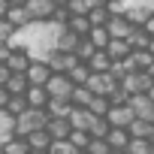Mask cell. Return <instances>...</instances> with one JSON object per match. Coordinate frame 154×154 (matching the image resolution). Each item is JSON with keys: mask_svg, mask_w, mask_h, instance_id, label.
Wrapping results in <instances>:
<instances>
[{"mask_svg": "<svg viewBox=\"0 0 154 154\" xmlns=\"http://www.w3.org/2000/svg\"><path fill=\"white\" fill-rule=\"evenodd\" d=\"M45 124H48V112L39 106H27L21 115H15V133L18 136H27L30 130H39Z\"/></svg>", "mask_w": 154, "mask_h": 154, "instance_id": "1", "label": "cell"}, {"mask_svg": "<svg viewBox=\"0 0 154 154\" xmlns=\"http://www.w3.org/2000/svg\"><path fill=\"white\" fill-rule=\"evenodd\" d=\"M45 88H48V97H66L69 100L75 82L69 79V72H51V79L45 82Z\"/></svg>", "mask_w": 154, "mask_h": 154, "instance_id": "2", "label": "cell"}, {"mask_svg": "<svg viewBox=\"0 0 154 154\" xmlns=\"http://www.w3.org/2000/svg\"><path fill=\"white\" fill-rule=\"evenodd\" d=\"M151 82H154V79H151L145 69H133V72H127L124 79H121V85L130 91V97H133V94H145V91L151 88Z\"/></svg>", "mask_w": 154, "mask_h": 154, "instance_id": "3", "label": "cell"}, {"mask_svg": "<svg viewBox=\"0 0 154 154\" xmlns=\"http://www.w3.org/2000/svg\"><path fill=\"white\" fill-rule=\"evenodd\" d=\"M106 118H109V124H112V127H130V124H133V118H136V112H133V106H130V103H115V106H109Z\"/></svg>", "mask_w": 154, "mask_h": 154, "instance_id": "4", "label": "cell"}, {"mask_svg": "<svg viewBox=\"0 0 154 154\" xmlns=\"http://www.w3.org/2000/svg\"><path fill=\"white\" fill-rule=\"evenodd\" d=\"M24 9H27V18L30 21H51L54 0H27Z\"/></svg>", "mask_w": 154, "mask_h": 154, "instance_id": "5", "label": "cell"}, {"mask_svg": "<svg viewBox=\"0 0 154 154\" xmlns=\"http://www.w3.org/2000/svg\"><path fill=\"white\" fill-rule=\"evenodd\" d=\"M27 79H30V85H45V82L51 79V66H48L45 57H33V60H30V66H27Z\"/></svg>", "mask_w": 154, "mask_h": 154, "instance_id": "6", "label": "cell"}, {"mask_svg": "<svg viewBox=\"0 0 154 154\" xmlns=\"http://www.w3.org/2000/svg\"><path fill=\"white\" fill-rule=\"evenodd\" d=\"M79 42H82V36L75 33L72 27H66V24H63V27L57 30V36H54V48H60V51H75Z\"/></svg>", "mask_w": 154, "mask_h": 154, "instance_id": "7", "label": "cell"}, {"mask_svg": "<svg viewBox=\"0 0 154 154\" xmlns=\"http://www.w3.org/2000/svg\"><path fill=\"white\" fill-rule=\"evenodd\" d=\"M106 27H109V33H112V36H130V30H133L136 24H133L124 12H112V15H109V21H106Z\"/></svg>", "mask_w": 154, "mask_h": 154, "instance_id": "8", "label": "cell"}, {"mask_svg": "<svg viewBox=\"0 0 154 154\" xmlns=\"http://www.w3.org/2000/svg\"><path fill=\"white\" fill-rule=\"evenodd\" d=\"M30 60H33V54H30L27 48H21V45H15V48L9 51V57H6V63H9L12 72H27Z\"/></svg>", "mask_w": 154, "mask_h": 154, "instance_id": "9", "label": "cell"}, {"mask_svg": "<svg viewBox=\"0 0 154 154\" xmlns=\"http://www.w3.org/2000/svg\"><path fill=\"white\" fill-rule=\"evenodd\" d=\"M66 118H69L72 130H91V121H94V112H91L88 106H72Z\"/></svg>", "mask_w": 154, "mask_h": 154, "instance_id": "10", "label": "cell"}, {"mask_svg": "<svg viewBox=\"0 0 154 154\" xmlns=\"http://www.w3.org/2000/svg\"><path fill=\"white\" fill-rule=\"evenodd\" d=\"M69 109H72V100H66V97H48V103H45L48 118H66Z\"/></svg>", "mask_w": 154, "mask_h": 154, "instance_id": "11", "label": "cell"}, {"mask_svg": "<svg viewBox=\"0 0 154 154\" xmlns=\"http://www.w3.org/2000/svg\"><path fill=\"white\" fill-rule=\"evenodd\" d=\"M106 51L112 54V60H121V57H127V54L133 51V45H130V39H127V36H112V39H109V45H106Z\"/></svg>", "mask_w": 154, "mask_h": 154, "instance_id": "12", "label": "cell"}, {"mask_svg": "<svg viewBox=\"0 0 154 154\" xmlns=\"http://www.w3.org/2000/svg\"><path fill=\"white\" fill-rule=\"evenodd\" d=\"M106 139H109V145H112V148H124V151H127V145H130L133 133H130V127H109Z\"/></svg>", "mask_w": 154, "mask_h": 154, "instance_id": "13", "label": "cell"}, {"mask_svg": "<svg viewBox=\"0 0 154 154\" xmlns=\"http://www.w3.org/2000/svg\"><path fill=\"white\" fill-rule=\"evenodd\" d=\"M45 130L51 133V139H66L72 133V124H69V118H48Z\"/></svg>", "mask_w": 154, "mask_h": 154, "instance_id": "14", "label": "cell"}, {"mask_svg": "<svg viewBox=\"0 0 154 154\" xmlns=\"http://www.w3.org/2000/svg\"><path fill=\"white\" fill-rule=\"evenodd\" d=\"M66 72H69V79H72L75 85H85V82L91 79V72H94V69H91V63H88V60H75Z\"/></svg>", "mask_w": 154, "mask_h": 154, "instance_id": "15", "label": "cell"}, {"mask_svg": "<svg viewBox=\"0 0 154 154\" xmlns=\"http://www.w3.org/2000/svg\"><path fill=\"white\" fill-rule=\"evenodd\" d=\"M124 15H127L133 24H145V21H148V15H151V9H148V6H142V3H124Z\"/></svg>", "mask_w": 154, "mask_h": 154, "instance_id": "16", "label": "cell"}, {"mask_svg": "<svg viewBox=\"0 0 154 154\" xmlns=\"http://www.w3.org/2000/svg\"><path fill=\"white\" fill-rule=\"evenodd\" d=\"M3 148H6V154H30L27 136H18V133H12V136L3 142Z\"/></svg>", "mask_w": 154, "mask_h": 154, "instance_id": "17", "label": "cell"}, {"mask_svg": "<svg viewBox=\"0 0 154 154\" xmlns=\"http://www.w3.org/2000/svg\"><path fill=\"white\" fill-rule=\"evenodd\" d=\"M88 63H91V69H94V72H109V66H112V54H109L106 48H97V51L91 54V60H88Z\"/></svg>", "mask_w": 154, "mask_h": 154, "instance_id": "18", "label": "cell"}, {"mask_svg": "<svg viewBox=\"0 0 154 154\" xmlns=\"http://www.w3.org/2000/svg\"><path fill=\"white\" fill-rule=\"evenodd\" d=\"M66 27H72L79 36H88L91 33V18H88V12H79V15H69V21H66Z\"/></svg>", "mask_w": 154, "mask_h": 154, "instance_id": "19", "label": "cell"}, {"mask_svg": "<svg viewBox=\"0 0 154 154\" xmlns=\"http://www.w3.org/2000/svg\"><path fill=\"white\" fill-rule=\"evenodd\" d=\"M27 103L45 109V103H48V88H45V85H30V88H27Z\"/></svg>", "mask_w": 154, "mask_h": 154, "instance_id": "20", "label": "cell"}, {"mask_svg": "<svg viewBox=\"0 0 154 154\" xmlns=\"http://www.w3.org/2000/svg\"><path fill=\"white\" fill-rule=\"evenodd\" d=\"M6 88H9V94H27V88H30L27 72H12L9 82H6Z\"/></svg>", "mask_w": 154, "mask_h": 154, "instance_id": "21", "label": "cell"}, {"mask_svg": "<svg viewBox=\"0 0 154 154\" xmlns=\"http://www.w3.org/2000/svg\"><path fill=\"white\" fill-rule=\"evenodd\" d=\"M88 39H91L97 48H106V45H109V39H112V33H109V27H106V24H94V27H91V33H88Z\"/></svg>", "mask_w": 154, "mask_h": 154, "instance_id": "22", "label": "cell"}, {"mask_svg": "<svg viewBox=\"0 0 154 154\" xmlns=\"http://www.w3.org/2000/svg\"><path fill=\"white\" fill-rule=\"evenodd\" d=\"M127 39H130V45H133V48H148L151 33L145 30V24H136V27L130 30V36H127Z\"/></svg>", "mask_w": 154, "mask_h": 154, "instance_id": "23", "label": "cell"}, {"mask_svg": "<svg viewBox=\"0 0 154 154\" xmlns=\"http://www.w3.org/2000/svg\"><path fill=\"white\" fill-rule=\"evenodd\" d=\"M27 142H30V148H48V145H51V133H48L45 127L30 130V133H27Z\"/></svg>", "mask_w": 154, "mask_h": 154, "instance_id": "24", "label": "cell"}, {"mask_svg": "<svg viewBox=\"0 0 154 154\" xmlns=\"http://www.w3.org/2000/svg\"><path fill=\"white\" fill-rule=\"evenodd\" d=\"M69 100H72V106H88V103L94 100V91H91L88 85H75L72 94H69Z\"/></svg>", "mask_w": 154, "mask_h": 154, "instance_id": "25", "label": "cell"}, {"mask_svg": "<svg viewBox=\"0 0 154 154\" xmlns=\"http://www.w3.org/2000/svg\"><path fill=\"white\" fill-rule=\"evenodd\" d=\"M6 18H9V21H12L15 27H27V24H30V18H27V9H24V6H15V3L9 6Z\"/></svg>", "mask_w": 154, "mask_h": 154, "instance_id": "26", "label": "cell"}, {"mask_svg": "<svg viewBox=\"0 0 154 154\" xmlns=\"http://www.w3.org/2000/svg\"><path fill=\"white\" fill-rule=\"evenodd\" d=\"M151 142H148V136H133L130 139V145H127V154H151Z\"/></svg>", "mask_w": 154, "mask_h": 154, "instance_id": "27", "label": "cell"}, {"mask_svg": "<svg viewBox=\"0 0 154 154\" xmlns=\"http://www.w3.org/2000/svg\"><path fill=\"white\" fill-rule=\"evenodd\" d=\"M109 15H112L109 3H106V6H91V9H88V18H91V24H106V21H109Z\"/></svg>", "mask_w": 154, "mask_h": 154, "instance_id": "28", "label": "cell"}, {"mask_svg": "<svg viewBox=\"0 0 154 154\" xmlns=\"http://www.w3.org/2000/svg\"><path fill=\"white\" fill-rule=\"evenodd\" d=\"M151 60H154L151 48H133V63H136V69H148Z\"/></svg>", "mask_w": 154, "mask_h": 154, "instance_id": "29", "label": "cell"}, {"mask_svg": "<svg viewBox=\"0 0 154 154\" xmlns=\"http://www.w3.org/2000/svg\"><path fill=\"white\" fill-rule=\"evenodd\" d=\"M109 106H112V100H109L106 94H94V100L88 103V109H91L94 115H106V112H109Z\"/></svg>", "mask_w": 154, "mask_h": 154, "instance_id": "30", "label": "cell"}, {"mask_svg": "<svg viewBox=\"0 0 154 154\" xmlns=\"http://www.w3.org/2000/svg\"><path fill=\"white\" fill-rule=\"evenodd\" d=\"M151 130H154V124L148 121V118H133V124H130V133L133 136H151Z\"/></svg>", "mask_w": 154, "mask_h": 154, "instance_id": "31", "label": "cell"}, {"mask_svg": "<svg viewBox=\"0 0 154 154\" xmlns=\"http://www.w3.org/2000/svg\"><path fill=\"white\" fill-rule=\"evenodd\" d=\"M109 151H112V145H109L106 136H91V142H88V154H109Z\"/></svg>", "mask_w": 154, "mask_h": 154, "instance_id": "32", "label": "cell"}, {"mask_svg": "<svg viewBox=\"0 0 154 154\" xmlns=\"http://www.w3.org/2000/svg\"><path fill=\"white\" fill-rule=\"evenodd\" d=\"M48 154H75V145L69 142V136H66V139H51Z\"/></svg>", "mask_w": 154, "mask_h": 154, "instance_id": "33", "label": "cell"}, {"mask_svg": "<svg viewBox=\"0 0 154 154\" xmlns=\"http://www.w3.org/2000/svg\"><path fill=\"white\" fill-rule=\"evenodd\" d=\"M27 106H30V103H27V94H12V97H9V103H6V109H9L12 115H21Z\"/></svg>", "mask_w": 154, "mask_h": 154, "instance_id": "34", "label": "cell"}, {"mask_svg": "<svg viewBox=\"0 0 154 154\" xmlns=\"http://www.w3.org/2000/svg\"><path fill=\"white\" fill-rule=\"evenodd\" d=\"M97 51V45L88 39V36H82V42H79V48H75V54H79V60H91V54Z\"/></svg>", "mask_w": 154, "mask_h": 154, "instance_id": "35", "label": "cell"}, {"mask_svg": "<svg viewBox=\"0 0 154 154\" xmlns=\"http://www.w3.org/2000/svg\"><path fill=\"white\" fill-rule=\"evenodd\" d=\"M15 30H18V27H15L6 15H0V39H3V42H9V39L15 36Z\"/></svg>", "mask_w": 154, "mask_h": 154, "instance_id": "36", "label": "cell"}, {"mask_svg": "<svg viewBox=\"0 0 154 154\" xmlns=\"http://www.w3.org/2000/svg\"><path fill=\"white\" fill-rule=\"evenodd\" d=\"M69 15H72V12H69V6L63 3V6H54V12H51V21H54L57 27H63V24L69 21Z\"/></svg>", "mask_w": 154, "mask_h": 154, "instance_id": "37", "label": "cell"}, {"mask_svg": "<svg viewBox=\"0 0 154 154\" xmlns=\"http://www.w3.org/2000/svg\"><path fill=\"white\" fill-rule=\"evenodd\" d=\"M69 142H72L75 148H88L91 133H88V130H72V133H69Z\"/></svg>", "mask_w": 154, "mask_h": 154, "instance_id": "38", "label": "cell"}, {"mask_svg": "<svg viewBox=\"0 0 154 154\" xmlns=\"http://www.w3.org/2000/svg\"><path fill=\"white\" fill-rule=\"evenodd\" d=\"M66 6H69V12H72V15L88 12V3H85V0H66Z\"/></svg>", "mask_w": 154, "mask_h": 154, "instance_id": "39", "label": "cell"}, {"mask_svg": "<svg viewBox=\"0 0 154 154\" xmlns=\"http://www.w3.org/2000/svg\"><path fill=\"white\" fill-rule=\"evenodd\" d=\"M9 97H12V94H9V88H6V85H0V109H6Z\"/></svg>", "mask_w": 154, "mask_h": 154, "instance_id": "40", "label": "cell"}, {"mask_svg": "<svg viewBox=\"0 0 154 154\" xmlns=\"http://www.w3.org/2000/svg\"><path fill=\"white\" fill-rule=\"evenodd\" d=\"M9 51H12V45L0 39V60H6V57H9Z\"/></svg>", "mask_w": 154, "mask_h": 154, "instance_id": "41", "label": "cell"}, {"mask_svg": "<svg viewBox=\"0 0 154 154\" xmlns=\"http://www.w3.org/2000/svg\"><path fill=\"white\" fill-rule=\"evenodd\" d=\"M145 30L154 36V9H151V15H148V21H145Z\"/></svg>", "mask_w": 154, "mask_h": 154, "instance_id": "42", "label": "cell"}, {"mask_svg": "<svg viewBox=\"0 0 154 154\" xmlns=\"http://www.w3.org/2000/svg\"><path fill=\"white\" fill-rule=\"evenodd\" d=\"M9 6H12L9 0H0V15H6V12H9Z\"/></svg>", "mask_w": 154, "mask_h": 154, "instance_id": "43", "label": "cell"}, {"mask_svg": "<svg viewBox=\"0 0 154 154\" xmlns=\"http://www.w3.org/2000/svg\"><path fill=\"white\" fill-rule=\"evenodd\" d=\"M85 3H88V9H91V6H106L109 0H85Z\"/></svg>", "mask_w": 154, "mask_h": 154, "instance_id": "44", "label": "cell"}, {"mask_svg": "<svg viewBox=\"0 0 154 154\" xmlns=\"http://www.w3.org/2000/svg\"><path fill=\"white\" fill-rule=\"evenodd\" d=\"M30 154H48V148H30Z\"/></svg>", "mask_w": 154, "mask_h": 154, "instance_id": "45", "label": "cell"}, {"mask_svg": "<svg viewBox=\"0 0 154 154\" xmlns=\"http://www.w3.org/2000/svg\"><path fill=\"white\" fill-rule=\"evenodd\" d=\"M145 72H148V75H151V79H154V60H151V66H148Z\"/></svg>", "mask_w": 154, "mask_h": 154, "instance_id": "46", "label": "cell"}, {"mask_svg": "<svg viewBox=\"0 0 154 154\" xmlns=\"http://www.w3.org/2000/svg\"><path fill=\"white\" fill-rule=\"evenodd\" d=\"M9 3H15V6H24V3H27V0H9Z\"/></svg>", "mask_w": 154, "mask_h": 154, "instance_id": "47", "label": "cell"}, {"mask_svg": "<svg viewBox=\"0 0 154 154\" xmlns=\"http://www.w3.org/2000/svg\"><path fill=\"white\" fill-rule=\"evenodd\" d=\"M148 97H151V100H154V82H151V88H148Z\"/></svg>", "mask_w": 154, "mask_h": 154, "instance_id": "48", "label": "cell"}, {"mask_svg": "<svg viewBox=\"0 0 154 154\" xmlns=\"http://www.w3.org/2000/svg\"><path fill=\"white\" fill-rule=\"evenodd\" d=\"M75 154H88V148H75Z\"/></svg>", "mask_w": 154, "mask_h": 154, "instance_id": "49", "label": "cell"}, {"mask_svg": "<svg viewBox=\"0 0 154 154\" xmlns=\"http://www.w3.org/2000/svg\"><path fill=\"white\" fill-rule=\"evenodd\" d=\"M148 48H151V54H154V36H151V42H148Z\"/></svg>", "mask_w": 154, "mask_h": 154, "instance_id": "50", "label": "cell"}, {"mask_svg": "<svg viewBox=\"0 0 154 154\" xmlns=\"http://www.w3.org/2000/svg\"><path fill=\"white\" fill-rule=\"evenodd\" d=\"M63 3H66V0H54V6H63Z\"/></svg>", "mask_w": 154, "mask_h": 154, "instance_id": "51", "label": "cell"}, {"mask_svg": "<svg viewBox=\"0 0 154 154\" xmlns=\"http://www.w3.org/2000/svg\"><path fill=\"white\" fill-rule=\"evenodd\" d=\"M148 142H151V145H154V130H151V136H148Z\"/></svg>", "mask_w": 154, "mask_h": 154, "instance_id": "52", "label": "cell"}, {"mask_svg": "<svg viewBox=\"0 0 154 154\" xmlns=\"http://www.w3.org/2000/svg\"><path fill=\"white\" fill-rule=\"evenodd\" d=\"M151 154H154V148H151Z\"/></svg>", "mask_w": 154, "mask_h": 154, "instance_id": "53", "label": "cell"}]
</instances>
